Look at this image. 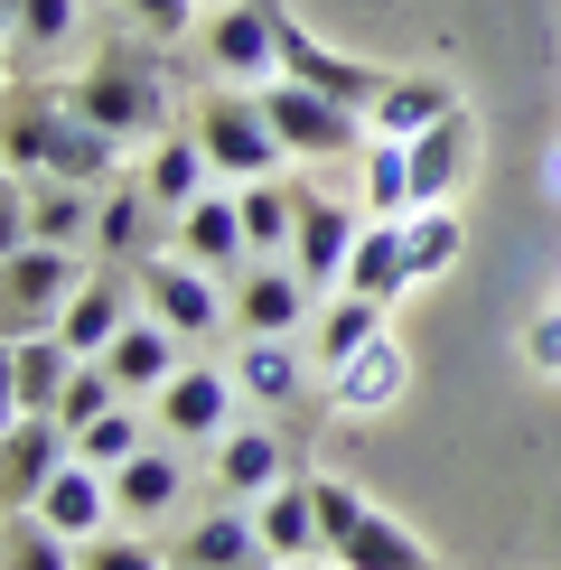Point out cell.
<instances>
[{
  "instance_id": "cell-41",
  "label": "cell",
  "mask_w": 561,
  "mask_h": 570,
  "mask_svg": "<svg viewBox=\"0 0 561 570\" xmlns=\"http://www.w3.org/2000/svg\"><path fill=\"white\" fill-rule=\"evenodd\" d=\"M524 365L533 374H561V308H543V318L524 327Z\"/></svg>"
},
{
  "instance_id": "cell-2",
  "label": "cell",
  "mask_w": 561,
  "mask_h": 570,
  "mask_svg": "<svg viewBox=\"0 0 561 570\" xmlns=\"http://www.w3.org/2000/svg\"><path fill=\"white\" fill-rule=\"evenodd\" d=\"M76 112H94L122 150H150V140H169V66L140 47H104L76 85Z\"/></svg>"
},
{
  "instance_id": "cell-6",
  "label": "cell",
  "mask_w": 561,
  "mask_h": 570,
  "mask_svg": "<svg viewBox=\"0 0 561 570\" xmlns=\"http://www.w3.org/2000/svg\"><path fill=\"white\" fill-rule=\"evenodd\" d=\"M263 104H272V131L291 140V159H356L365 150V112L318 94V85H299V76H272Z\"/></svg>"
},
{
  "instance_id": "cell-5",
  "label": "cell",
  "mask_w": 561,
  "mask_h": 570,
  "mask_svg": "<svg viewBox=\"0 0 561 570\" xmlns=\"http://www.w3.org/2000/svg\"><path fill=\"white\" fill-rule=\"evenodd\" d=\"M76 291H85V272H76L66 244H10V263H0V318H10V337L66 327Z\"/></svg>"
},
{
  "instance_id": "cell-39",
  "label": "cell",
  "mask_w": 561,
  "mask_h": 570,
  "mask_svg": "<svg viewBox=\"0 0 561 570\" xmlns=\"http://www.w3.org/2000/svg\"><path fill=\"white\" fill-rule=\"evenodd\" d=\"M309 487H318V533H327V552H337L374 505H365V487H346V478H309Z\"/></svg>"
},
{
  "instance_id": "cell-28",
  "label": "cell",
  "mask_w": 561,
  "mask_h": 570,
  "mask_svg": "<svg viewBox=\"0 0 561 570\" xmlns=\"http://www.w3.org/2000/svg\"><path fill=\"white\" fill-rule=\"evenodd\" d=\"M337 570H431V552H421V533H412V524H393V514L374 505L365 524L337 542Z\"/></svg>"
},
{
  "instance_id": "cell-10",
  "label": "cell",
  "mask_w": 561,
  "mask_h": 570,
  "mask_svg": "<svg viewBox=\"0 0 561 570\" xmlns=\"http://www.w3.org/2000/svg\"><path fill=\"white\" fill-rule=\"evenodd\" d=\"M66 459H76V431L57 412H10V431H0V495H10V514H29Z\"/></svg>"
},
{
  "instance_id": "cell-7",
  "label": "cell",
  "mask_w": 561,
  "mask_h": 570,
  "mask_svg": "<svg viewBox=\"0 0 561 570\" xmlns=\"http://www.w3.org/2000/svg\"><path fill=\"white\" fill-rule=\"evenodd\" d=\"M225 299H234V327L244 337H299V327L318 318V291L299 281V263H272V253H253L244 272H225Z\"/></svg>"
},
{
  "instance_id": "cell-36",
  "label": "cell",
  "mask_w": 561,
  "mask_h": 570,
  "mask_svg": "<svg viewBox=\"0 0 561 570\" xmlns=\"http://www.w3.org/2000/svg\"><path fill=\"white\" fill-rule=\"evenodd\" d=\"M66 38H76V0H10V47L19 57H47Z\"/></svg>"
},
{
  "instance_id": "cell-14",
  "label": "cell",
  "mask_w": 561,
  "mask_h": 570,
  "mask_svg": "<svg viewBox=\"0 0 561 570\" xmlns=\"http://www.w3.org/2000/svg\"><path fill=\"white\" fill-rule=\"evenodd\" d=\"M280 76H299V85L337 94V104H356V112H374V94L393 85L384 66H365V57H337V47H318L309 29H299V19H280Z\"/></svg>"
},
{
  "instance_id": "cell-27",
  "label": "cell",
  "mask_w": 561,
  "mask_h": 570,
  "mask_svg": "<svg viewBox=\"0 0 561 570\" xmlns=\"http://www.w3.org/2000/svg\"><path fill=\"white\" fill-rule=\"evenodd\" d=\"M253 514H263V533H272V552H280V561L327 552V533H318V487H309V478H280Z\"/></svg>"
},
{
  "instance_id": "cell-26",
  "label": "cell",
  "mask_w": 561,
  "mask_h": 570,
  "mask_svg": "<svg viewBox=\"0 0 561 570\" xmlns=\"http://www.w3.org/2000/svg\"><path fill=\"white\" fill-rule=\"evenodd\" d=\"M384 337V299H365V291H327L318 299V318H309V346H318V365H346L356 346Z\"/></svg>"
},
{
  "instance_id": "cell-43",
  "label": "cell",
  "mask_w": 561,
  "mask_h": 570,
  "mask_svg": "<svg viewBox=\"0 0 561 570\" xmlns=\"http://www.w3.org/2000/svg\"><path fill=\"white\" fill-rule=\"evenodd\" d=\"M543 187H552V197H561V150H552V159H543Z\"/></svg>"
},
{
  "instance_id": "cell-44",
  "label": "cell",
  "mask_w": 561,
  "mask_h": 570,
  "mask_svg": "<svg viewBox=\"0 0 561 570\" xmlns=\"http://www.w3.org/2000/svg\"><path fill=\"white\" fill-rule=\"evenodd\" d=\"M280 570H299V561H280Z\"/></svg>"
},
{
  "instance_id": "cell-21",
  "label": "cell",
  "mask_w": 561,
  "mask_h": 570,
  "mask_svg": "<svg viewBox=\"0 0 561 570\" xmlns=\"http://www.w3.org/2000/svg\"><path fill=\"white\" fill-rule=\"evenodd\" d=\"M178 253H197L206 272H244V263H253V234H244V206H234V187H225V197L206 187L197 206H178Z\"/></svg>"
},
{
  "instance_id": "cell-4",
  "label": "cell",
  "mask_w": 561,
  "mask_h": 570,
  "mask_svg": "<svg viewBox=\"0 0 561 570\" xmlns=\"http://www.w3.org/2000/svg\"><path fill=\"white\" fill-rule=\"evenodd\" d=\"M140 308L150 318H169L187 346L216 337V327H234V299H225V272H206L197 253H140Z\"/></svg>"
},
{
  "instance_id": "cell-11",
  "label": "cell",
  "mask_w": 561,
  "mask_h": 570,
  "mask_svg": "<svg viewBox=\"0 0 561 570\" xmlns=\"http://www.w3.org/2000/svg\"><path fill=\"white\" fill-rule=\"evenodd\" d=\"M178 570H280L263 514L244 505V495H216V514H197L178 542Z\"/></svg>"
},
{
  "instance_id": "cell-22",
  "label": "cell",
  "mask_w": 561,
  "mask_h": 570,
  "mask_svg": "<svg viewBox=\"0 0 561 570\" xmlns=\"http://www.w3.org/2000/svg\"><path fill=\"white\" fill-rule=\"evenodd\" d=\"M450 112H459V85H450V76H393L384 94H374L365 131H384V140H421L431 122H450Z\"/></svg>"
},
{
  "instance_id": "cell-9",
  "label": "cell",
  "mask_w": 561,
  "mask_h": 570,
  "mask_svg": "<svg viewBox=\"0 0 561 570\" xmlns=\"http://www.w3.org/2000/svg\"><path fill=\"white\" fill-rule=\"evenodd\" d=\"M356 234H365V206L299 187V234H291V263H299V281H309L318 299L346 281V263H356Z\"/></svg>"
},
{
  "instance_id": "cell-8",
  "label": "cell",
  "mask_w": 561,
  "mask_h": 570,
  "mask_svg": "<svg viewBox=\"0 0 561 570\" xmlns=\"http://www.w3.org/2000/svg\"><path fill=\"white\" fill-rule=\"evenodd\" d=\"M280 0H234V10H216L206 19V66H216L225 85H253L263 94L272 76H280Z\"/></svg>"
},
{
  "instance_id": "cell-33",
  "label": "cell",
  "mask_w": 561,
  "mask_h": 570,
  "mask_svg": "<svg viewBox=\"0 0 561 570\" xmlns=\"http://www.w3.org/2000/svg\"><path fill=\"white\" fill-rule=\"evenodd\" d=\"M365 216H412V140H365Z\"/></svg>"
},
{
  "instance_id": "cell-24",
  "label": "cell",
  "mask_w": 561,
  "mask_h": 570,
  "mask_svg": "<svg viewBox=\"0 0 561 570\" xmlns=\"http://www.w3.org/2000/svg\"><path fill=\"white\" fill-rule=\"evenodd\" d=\"M178 495H187V459H178V449H140L131 468H112V505H122L131 524L178 514Z\"/></svg>"
},
{
  "instance_id": "cell-13",
  "label": "cell",
  "mask_w": 561,
  "mask_h": 570,
  "mask_svg": "<svg viewBox=\"0 0 561 570\" xmlns=\"http://www.w3.org/2000/svg\"><path fill=\"white\" fill-rule=\"evenodd\" d=\"M403 393H412V355L393 346V337H374V346L346 355V365H327V402H337V421H384Z\"/></svg>"
},
{
  "instance_id": "cell-25",
  "label": "cell",
  "mask_w": 561,
  "mask_h": 570,
  "mask_svg": "<svg viewBox=\"0 0 561 570\" xmlns=\"http://www.w3.org/2000/svg\"><path fill=\"white\" fill-rule=\"evenodd\" d=\"M337 291H365V299H403L412 291V272H403V216H365V234H356V263H346V281Z\"/></svg>"
},
{
  "instance_id": "cell-40",
  "label": "cell",
  "mask_w": 561,
  "mask_h": 570,
  "mask_svg": "<svg viewBox=\"0 0 561 570\" xmlns=\"http://www.w3.org/2000/svg\"><path fill=\"white\" fill-rule=\"evenodd\" d=\"M85 570H178V561H159L140 533H112V524H104V533L85 542Z\"/></svg>"
},
{
  "instance_id": "cell-20",
  "label": "cell",
  "mask_w": 561,
  "mask_h": 570,
  "mask_svg": "<svg viewBox=\"0 0 561 570\" xmlns=\"http://www.w3.org/2000/svg\"><path fill=\"white\" fill-rule=\"evenodd\" d=\"M29 514H47V524H57V533L94 542V533H104V524H112V514H122V505H112V478H104V468H94V459H66L57 478H47V495H38Z\"/></svg>"
},
{
  "instance_id": "cell-42",
  "label": "cell",
  "mask_w": 561,
  "mask_h": 570,
  "mask_svg": "<svg viewBox=\"0 0 561 570\" xmlns=\"http://www.w3.org/2000/svg\"><path fill=\"white\" fill-rule=\"evenodd\" d=\"M112 10H131V19H140V29H150V38H178L197 0H112Z\"/></svg>"
},
{
  "instance_id": "cell-3",
  "label": "cell",
  "mask_w": 561,
  "mask_h": 570,
  "mask_svg": "<svg viewBox=\"0 0 561 570\" xmlns=\"http://www.w3.org/2000/svg\"><path fill=\"white\" fill-rule=\"evenodd\" d=\"M206 140V159H216V178L225 187H244V178H280V159H291V140L272 131V104L253 85H216L197 104V122H187Z\"/></svg>"
},
{
  "instance_id": "cell-32",
  "label": "cell",
  "mask_w": 561,
  "mask_h": 570,
  "mask_svg": "<svg viewBox=\"0 0 561 570\" xmlns=\"http://www.w3.org/2000/svg\"><path fill=\"white\" fill-rule=\"evenodd\" d=\"M234 384L253 402H299V346L291 337H244L234 346Z\"/></svg>"
},
{
  "instance_id": "cell-31",
  "label": "cell",
  "mask_w": 561,
  "mask_h": 570,
  "mask_svg": "<svg viewBox=\"0 0 561 570\" xmlns=\"http://www.w3.org/2000/svg\"><path fill=\"white\" fill-rule=\"evenodd\" d=\"M459 253H468V225H459V206H412V216H403V272H412V281L450 272Z\"/></svg>"
},
{
  "instance_id": "cell-37",
  "label": "cell",
  "mask_w": 561,
  "mask_h": 570,
  "mask_svg": "<svg viewBox=\"0 0 561 570\" xmlns=\"http://www.w3.org/2000/svg\"><path fill=\"white\" fill-rule=\"evenodd\" d=\"M140 449H150V440H140V421L122 412V402H112L104 421H85V431H76V459H94V468H104V478H112V468H131Z\"/></svg>"
},
{
  "instance_id": "cell-12",
  "label": "cell",
  "mask_w": 561,
  "mask_h": 570,
  "mask_svg": "<svg viewBox=\"0 0 561 570\" xmlns=\"http://www.w3.org/2000/svg\"><path fill=\"white\" fill-rule=\"evenodd\" d=\"M234 374H216V365H178L169 384H159V431L169 440H187V449H216L225 431H234Z\"/></svg>"
},
{
  "instance_id": "cell-17",
  "label": "cell",
  "mask_w": 561,
  "mask_h": 570,
  "mask_svg": "<svg viewBox=\"0 0 561 570\" xmlns=\"http://www.w3.org/2000/svg\"><path fill=\"white\" fill-rule=\"evenodd\" d=\"M280 478H291V449H280V431H263V421H234V431L216 440V495L263 505Z\"/></svg>"
},
{
  "instance_id": "cell-15",
  "label": "cell",
  "mask_w": 561,
  "mask_h": 570,
  "mask_svg": "<svg viewBox=\"0 0 561 570\" xmlns=\"http://www.w3.org/2000/svg\"><path fill=\"white\" fill-rule=\"evenodd\" d=\"M468 169H478V122H468V104L450 122H431L412 140V206H459Z\"/></svg>"
},
{
  "instance_id": "cell-19",
  "label": "cell",
  "mask_w": 561,
  "mask_h": 570,
  "mask_svg": "<svg viewBox=\"0 0 561 570\" xmlns=\"http://www.w3.org/2000/svg\"><path fill=\"white\" fill-rule=\"evenodd\" d=\"M85 355L57 337V327H38V337H10V412H57L66 384H76Z\"/></svg>"
},
{
  "instance_id": "cell-1",
  "label": "cell",
  "mask_w": 561,
  "mask_h": 570,
  "mask_svg": "<svg viewBox=\"0 0 561 570\" xmlns=\"http://www.w3.org/2000/svg\"><path fill=\"white\" fill-rule=\"evenodd\" d=\"M122 140H112L94 112H76V94H29L10 85V178H76L104 187Z\"/></svg>"
},
{
  "instance_id": "cell-29",
  "label": "cell",
  "mask_w": 561,
  "mask_h": 570,
  "mask_svg": "<svg viewBox=\"0 0 561 570\" xmlns=\"http://www.w3.org/2000/svg\"><path fill=\"white\" fill-rule=\"evenodd\" d=\"M234 206H244L253 253L291 263V234H299V187H280V178H244V187H234Z\"/></svg>"
},
{
  "instance_id": "cell-30",
  "label": "cell",
  "mask_w": 561,
  "mask_h": 570,
  "mask_svg": "<svg viewBox=\"0 0 561 570\" xmlns=\"http://www.w3.org/2000/svg\"><path fill=\"white\" fill-rule=\"evenodd\" d=\"M94 187H76V178H38L29 187V244H76V234H94Z\"/></svg>"
},
{
  "instance_id": "cell-34",
  "label": "cell",
  "mask_w": 561,
  "mask_h": 570,
  "mask_svg": "<svg viewBox=\"0 0 561 570\" xmlns=\"http://www.w3.org/2000/svg\"><path fill=\"white\" fill-rule=\"evenodd\" d=\"M10 570H85V542L57 533L47 514H10Z\"/></svg>"
},
{
  "instance_id": "cell-35",
  "label": "cell",
  "mask_w": 561,
  "mask_h": 570,
  "mask_svg": "<svg viewBox=\"0 0 561 570\" xmlns=\"http://www.w3.org/2000/svg\"><path fill=\"white\" fill-rule=\"evenodd\" d=\"M140 216H150V187H112L104 206H94V244H104V263H131V244H140Z\"/></svg>"
},
{
  "instance_id": "cell-23",
  "label": "cell",
  "mask_w": 561,
  "mask_h": 570,
  "mask_svg": "<svg viewBox=\"0 0 561 570\" xmlns=\"http://www.w3.org/2000/svg\"><path fill=\"white\" fill-rule=\"evenodd\" d=\"M140 187H150V206H197L206 187H216V159H206V140L197 131H169V140H150V159H140Z\"/></svg>"
},
{
  "instance_id": "cell-16",
  "label": "cell",
  "mask_w": 561,
  "mask_h": 570,
  "mask_svg": "<svg viewBox=\"0 0 561 570\" xmlns=\"http://www.w3.org/2000/svg\"><path fill=\"white\" fill-rule=\"evenodd\" d=\"M131 291H140V272L122 263V272H85V291H76V308H66V327H57V337L66 346H76V355H104L112 337H122V327L140 318V308H131Z\"/></svg>"
},
{
  "instance_id": "cell-38",
  "label": "cell",
  "mask_w": 561,
  "mask_h": 570,
  "mask_svg": "<svg viewBox=\"0 0 561 570\" xmlns=\"http://www.w3.org/2000/svg\"><path fill=\"white\" fill-rule=\"evenodd\" d=\"M112 402H122L112 365H104V355H85V365H76V384H66V402H57V421H66V431H85V421H104Z\"/></svg>"
},
{
  "instance_id": "cell-18",
  "label": "cell",
  "mask_w": 561,
  "mask_h": 570,
  "mask_svg": "<svg viewBox=\"0 0 561 570\" xmlns=\"http://www.w3.org/2000/svg\"><path fill=\"white\" fill-rule=\"evenodd\" d=\"M104 365H112V384H122V393H159V384L187 365V337H178L169 318H150V308H140L122 337L104 346Z\"/></svg>"
}]
</instances>
